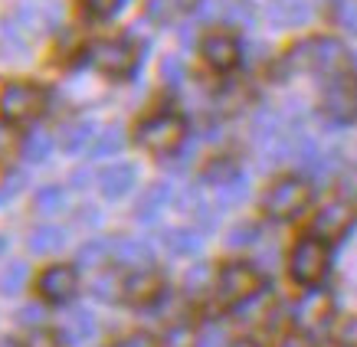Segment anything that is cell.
Returning a JSON list of instances; mask_svg holds the SVG:
<instances>
[{
    "label": "cell",
    "mask_w": 357,
    "mask_h": 347,
    "mask_svg": "<svg viewBox=\"0 0 357 347\" xmlns=\"http://www.w3.org/2000/svg\"><path fill=\"white\" fill-rule=\"evenodd\" d=\"M347 56L344 43L335 36H314V40H302L298 46L289 49L285 56V69H298V72H321V76H341L347 72Z\"/></svg>",
    "instance_id": "obj_1"
},
{
    "label": "cell",
    "mask_w": 357,
    "mask_h": 347,
    "mask_svg": "<svg viewBox=\"0 0 357 347\" xmlns=\"http://www.w3.org/2000/svg\"><path fill=\"white\" fill-rule=\"evenodd\" d=\"M328 265H331V256H328L325 239L305 236L295 242L292 259H289V272H292V279L298 285H305V288L321 285L328 275Z\"/></svg>",
    "instance_id": "obj_2"
},
{
    "label": "cell",
    "mask_w": 357,
    "mask_h": 347,
    "mask_svg": "<svg viewBox=\"0 0 357 347\" xmlns=\"http://www.w3.org/2000/svg\"><path fill=\"white\" fill-rule=\"evenodd\" d=\"M184 134H187V125L181 115L174 111H161V115H151L138 125V144L148 148L151 154H174L181 144H184Z\"/></svg>",
    "instance_id": "obj_3"
},
{
    "label": "cell",
    "mask_w": 357,
    "mask_h": 347,
    "mask_svg": "<svg viewBox=\"0 0 357 347\" xmlns=\"http://www.w3.org/2000/svg\"><path fill=\"white\" fill-rule=\"evenodd\" d=\"M308 203H312V184L305 177H282L262 196V210L272 219H295Z\"/></svg>",
    "instance_id": "obj_4"
},
{
    "label": "cell",
    "mask_w": 357,
    "mask_h": 347,
    "mask_svg": "<svg viewBox=\"0 0 357 347\" xmlns=\"http://www.w3.org/2000/svg\"><path fill=\"white\" fill-rule=\"evenodd\" d=\"M46 102H50V92L43 86H33V82H10L0 92V111L10 121L40 118L46 111Z\"/></svg>",
    "instance_id": "obj_5"
},
{
    "label": "cell",
    "mask_w": 357,
    "mask_h": 347,
    "mask_svg": "<svg viewBox=\"0 0 357 347\" xmlns=\"http://www.w3.org/2000/svg\"><path fill=\"white\" fill-rule=\"evenodd\" d=\"M262 292V275L249 262H229L223 265L217 279V295L223 304H246L249 298H256Z\"/></svg>",
    "instance_id": "obj_6"
},
{
    "label": "cell",
    "mask_w": 357,
    "mask_h": 347,
    "mask_svg": "<svg viewBox=\"0 0 357 347\" xmlns=\"http://www.w3.org/2000/svg\"><path fill=\"white\" fill-rule=\"evenodd\" d=\"M89 56H92V63H96L98 72L125 79L138 69V56L141 53L131 40H98V43L89 49Z\"/></svg>",
    "instance_id": "obj_7"
},
{
    "label": "cell",
    "mask_w": 357,
    "mask_h": 347,
    "mask_svg": "<svg viewBox=\"0 0 357 347\" xmlns=\"http://www.w3.org/2000/svg\"><path fill=\"white\" fill-rule=\"evenodd\" d=\"M321 109H325L328 118L341 121V125L357 118V76L354 72H341V76L328 79Z\"/></svg>",
    "instance_id": "obj_8"
},
{
    "label": "cell",
    "mask_w": 357,
    "mask_h": 347,
    "mask_svg": "<svg viewBox=\"0 0 357 347\" xmlns=\"http://www.w3.org/2000/svg\"><path fill=\"white\" fill-rule=\"evenodd\" d=\"M351 226H354V206L347 200H331V203H325L318 210L312 233L318 239H341Z\"/></svg>",
    "instance_id": "obj_9"
},
{
    "label": "cell",
    "mask_w": 357,
    "mask_h": 347,
    "mask_svg": "<svg viewBox=\"0 0 357 347\" xmlns=\"http://www.w3.org/2000/svg\"><path fill=\"white\" fill-rule=\"evenodd\" d=\"M79 292V275L73 265H53L40 275V295L53 304H66Z\"/></svg>",
    "instance_id": "obj_10"
},
{
    "label": "cell",
    "mask_w": 357,
    "mask_h": 347,
    "mask_svg": "<svg viewBox=\"0 0 357 347\" xmlns=\"http://www.w3.org/2000/svg\"><path fill=\"white\" fill-rule=\"evenodd\" d=\"M200 49H204L206 65H213L217 72H229V69L239 63V56H243L239 43L233 40V36H227V33H213V36H206Z\"/></svg>",
    "instance_id": "obj_11"
},
{
    "label": "cell",
    "mask_w": 357,
    "mask_h": 347,
    "mask_svg": "<svg viewBox=\"0 0 357 347\" xmlns=\"http://www.w3.org/2000/svg\"><path fill=\"white\" fill-rule=\"evenodd\" d=\"M125 298L131 304H154L164 298V279L154 269H141L125 279Z\"/></svg>",
    "instance_id": "obj_12"
},
{
    "label": "cell",
    "mask_w": 357,
    "mask_h": 347,
    "mask_svg": "<svg viewBox=\"0 0 357 347\" xmlns=\"http://www.w3.org/2000/svg\"><path fill=\"white\" fill-rule=\"evenodd\" d=\"M328 318H331V298L325 292H308L302 302L295 304V325L308 327V331L321 327Z\"/></svg>",
    "instance_id": "obj_13"
},
{
    "label": "cell",
    "mask_w": 357,
    "mask_h": 347,
    "mask_svg": "<svg viewBox=\"0 0 357 347\" xmlns=\"http://www.w3.org/2000/svg\"><path fill=\"white\" fill-rule=\"evenodd\" d=\"M135 184H138V171L131 164H112V167H105V171L98 174V190H102V196H109V200L125 196Z\"/></svg>",
    "instance_id": "obj_14"
},
{
    "label": "cell",
    "mask_w": 357,
    "mask_h": 347,
    "mask_svg": "<svg viewBox=\"0 0 357 347\" xmlns=\"http://www.w3.org/2000/svg\"><path fill=\"white\" fill-rule=\"evenodd\" d=\"M200 0H148L144 3V17L158 26H171V23L184 20L187 13H194Z\"/></svg>",
    "instance_id": "obj_15"
},
{
    "label": "cell",
    "mask_w": 357,
    "mask_h": 347,
    "mask_svg": "<svg viewBox=\"0 0 357 347\" xmlns=\"http://www.w3.org/2000/svg\"><path fill=\"white\" fill-rule=\"evenodd\" d=\"M171 196H174V187L167 184V180H158V184H151L148 190H144V194H141L135 217H138L141 223H154V219H158L164 210H167Z\"/></svg>",
    "instance_id": "obj_16"
},
{
    "label": "cell",
    "mask_w": 357,
    "mask_h": 347,
    "mask_svg": "<svg viewBox=\"0 0 357 347\" xmlns=\"http://www.w3.org/2000/svg\"><path fill=\"white\" fill-rule=\"evenodd\" d=\"M312 17V3L308 0H269V20L285 30V26H302Z\"/></svg>",
    "instance_id": "obj_17"
},
{
    "label": "cell",
    "mask_w": 357,
    "mask_h": 347,
    "mask_svg": "<svg viewBox=\"0 0 357 347\" xmlns=\"http://www.w3.org/2000/svg\"><path fill=\"white\" fill-rule=\"evenodd\" d=\"M164 246L167 252L174 256H194L200 246H204V236L197 229H187V226H174V229H164Z\"/></svg>",
    "instance_id": "obj_18"
},
{
    "label": "cell",
    "mask_w": 357,
    "mask_h": 347,
    "mask_svg": "<svg viewBox=\"0 0 357 347\" xmlns=\"http://www.w3.org/2000/svg\"><path fill=\"white\" fill-rule=\"evenodd\" d=\"M63 242H66V229L59 226H36L30 233V239H26V246H30L33 256H50V252L56 249H63Z\"/></svg>",
    "instance_id": "obj_19"
},
{
    "label": "cell",
    "mask_w": 357,
    "mask_h": 347,
    "mask_svg": "<svg viewBox=\"0 0 357 347\" xmlns=\"http://www.w3.org/2000/svg\"><path fill=\"white\" fill-rule=\"evenodd\" d=\"M92 334H96V318L89 315V311L76 308V311H69V315H66L63 337L69 341V344H82V341H89Z\"/></svg>",
    "instance_id": "obj_20"
},
{
    "label": "cell",
    "mask_w": 357,
    "mask_h": 347,
    "mask_svg": "<svg viewBox=\"0 0 357 347\" xmlns=\"http://www.w3.org/2000/svg\"><path fill=\"white\" fill-rule=\"evenodd\" d=\"M115 259L125 262V265H141V269H148V262H151V246L141 242V239H115Z\"/></svg>",
    "instance_id": "obj_21"
},
{
    "label": "cell",
    "mask_w": 357,
    "mask_h": 347,
    "mask_svg": "<svg viewBox=\"0 0 357 347\" xmlns=\"http://www.w3.org/2000/svg\"><path fill=\"white\" fill-rule=\"evenodd\" d=\"M109 259H115V239H89L79 249V262L82 265H102Z\"/></svg>",
    "instance_id": "obj_22"
},
{
    "label": "cell",
    "mask_w": 357,
    "mask_h": 347,
    "mask_svg": "<svg viewBox=\"0 0 357 347\" xmlns=\"http://www.w3.org/2000/svg\"><path fill=\"white\" fill-rule=\"evenodd\" d=\"M236 177H239V164L233 161V157H217V161L204 171V184H213L220 190V187L233 184Z\"/></svg>",
    "instance_id": "obj_23"
},
{
    "label": "cell",
    "mask_w": 357,
    "mask_h": 347,
    "mask_svg": "<svg viewBox=\"0 0 357 347\" xmlns=\"http://www.w3.org/2000/svg\"><path fill=\"white\" fill-rule=\"evenodd\" d=\"M92 295L98 302H115V298H125V279H119L115 272H102L96 282H92Z\"/></svg>",
    "instance_id": "obj_24"
},
{
    "label": "cell",
    "mask_w": 357,
    "mask_h": 347,
    "mask_svg": "<svg viewBox=\"0 0 357 347\" xmlns=\"http://www.w3.org/2000/svg\"><path fill=\"white\" fill-rule=\"evenodd\" d=\"M56 138L50 134V131H30V138H26V161L30 164H43L46 157H50V151H53Z\"/></svg>",
    "instance_id": "obj_25"
},
{
    "label": "cell",
    "mask_w": 357,
    "mask_h": 347,
    "mask_svg": "<svg viewBox=\"0 0 357 347\" xmlns=\"http://www.w3.org/2000/svg\"><path fill=\"white\" fill-rule=\"evenodd\" d=\"M206 288H213V269L206 262H194V269H187V275H184V292L204 295Z\"/></svg>",
    "instance_id": "obj_26"
},
{
    "label": "cell",
    "mask_w": 357,
    "mask_h": 347,
    "mask_svg": "<svg viewBox=\"0 0 357 347\" xmlns=\"http://www.w3.org/2000/svg\"><path fill=\"white\" fill-rule=\"evenodd\" d=\"M92 134H96V121H79V125H73V128L63 134V148L69 154H79L82 148H89Z\"/></svg>",
    "instance_id": "obj_27"
},
{
    "label": "cell",
    "mask_w": 357,
    "mask_h": 347,
    "mask_svg": "<svg viewBox=\"0 0 357 347\" xmlns=\"http://www.w3.org/2000/svg\"><path fill=\"white\" fill-rule=\"evenodd\" d=\"M121 148H125V131H121L119 125H112V128L102 131V138L96 141L92 157H112V154H119Z\"/></svg>",
    "instance_id": "obj_28"
},
{
    "label": "cell",
    "mask_w": 357,
    "mask_h": 347,
    "mask_svg": "<svg viewBox=\"0 0 357 347\" xmlns=\"http://www.w3.org/2000/svg\"><path fill=\"white\" fill-rule=\"evenodd\" d=\"M26 262H10L7 269L0 272V292L3 295H17L23 292V285H26Z\"/></svg>",
    "instance_id": "obj_29"
},
{
    "label": "cell",
    "mask_w": 357,
    "mask_h": 347,
    "mask_svg": "<svg viewBox=\"0 0 357 347\" xmlns=\"http://www.w3.org/2000/svg\"><path fill=\"white\" fill-rule=\"evenodd\" d=\"M246 194H249V184H246V177L239 174L233 184H227V187H220V190H217V206H220V210H227V206L239 203V200H246Z\"/></svg>",
    "instance_id": "obj_30"
},
{
    "label": "cell",
    "mask_w": 357,
    "mask_h": 347,
    "mask_svg": "<svg viewBox=\"0 0 357 347\" xmlns=\"http://www.w3.org/2000/svg\"><path fill=\"white\" fill-rule=\"evenodd\" d=\"M66 206V190L63 187H43L40 194H36V210L40 213H59Z\"/></svg>",
    "instance_id": "obj_31"
},
{
    "label": "cell",
    "mask_w": 357,
    "mask_h": 347,
    "mask_svg": "<svg viewBox=\"0 0 357 347\" xmlns=\"http://www.w3.org/2000/svg\"><path fill=\"white\" fill-rule=\"evenodd\" d=\"M229 23H236V26H252L256 23V7H252V0H233L227 10H223Z\"/></svg>",
    "instance_id": "obj_32"
},
{
    "label": "cell",
    "mask_w": 357,
    "mask_h": 347,
    "mask_svg": "<svg viewBox=\"0 0 357 347\" xmlns=\"http://www.w3.org/2000/svg\"><path fill=\"white\" fill-rule=\"evenodd\" d=\"M164 347H200V334L187 325H174L164 334Z\"/></svg>",
    "instance_id": "obj_33"
},
{
    "label": "cell",
    "mask_w": 357,
    "mask_h": 347,
    "mask_svg": "<svg viewBox=\"0 0 357 347\" xmlns=\"http://www.w3.org/2000/svg\"><path fill=\"white\" fill-rule=\"evenodd\" d=\"M256 239H259V226L256 223H239V226L229 229L227 246L229 249H243V246H252Z\"/></svg>",
    "instance_id": "obj_34"
},
{
    "label": "cell",
    "mask_w": 357,
    "mask_h": 347,
    "mask_svg": "<svg viewBox=\"0 0 357 347\" xmlns=\"http://www.w3.org/2000/svg\"><path fill=\"white\" fill-rule=\"evenodd\" d=\"M161 79L167 86H181V82H184V63H181V56H167V59H164Z\"/></svg>",
    "instance_id": "obj_35"
},
{
    "label": "cell",
    "mask_w": 357,
    "mask_h": 347,
    "mask_svg": "<svg viewBox=\"0 0 357 347\" xmlns=\"http://www.w3.org/2000/svg\"><path fill=\"white\" fill-rule=\"evenodd\" d=\"M337 23H341L351 36H357V3L354 0H337Z\"/></svg>",
    "instance_id": "obj_36"
},
{
    "label": "cell",
    "mask_w": 357,
    "mask_h": 347,
    "mask_svg": "<svg viewBox=\"0 0 357 347\" xmlns=\"http://www.w3.org/2000/svg\"><path fill=\"white\" fill-rule=\"evenodd\" d=\"M17 148H20L17 131H13L10 125H3V121H0V161H10L13 154H17Z\"/></svg>",
    "instance_id": "obj_37"
},
{
    "label": "cell",
    "mask_w": 357,
    "mask_h": 347,
    "mask_svg": "<svg viewBox=\"0 0 357 347\" xmlns=\"http://www.w3.org/2000/svg\"><path fill=\"white\" fill-rule=\"evenodd\" d=\"M23 184H26V174L23 171H13L3 184H0V203H7V200H13V196L23 190Z\"/></svg>",
    "instance_id": "obj_38"
},
{
    "label": "cell",
    "mask_w": 357,
    "mask_h": 347,
    "mask_svg": "<svg viewBox=\"0 0 357 347\" xmlns=\"http://www.w3.org/2000/svg\"><path fill=\"white\" fill-rule=\"evenodd\" d=\"M26 347H63V341L56 337V331H46V327H36L26 337Z\"/></svg>",
    "instance_id": "obj_39"
},
{
    "label": "cell",
    "mask_w": 357,
    "mask_h": 347,
    "mask_svg": "<svg viewBox=\"0 0 357 347\" xmlns=\"http://www.w3.org/2000/svg\"><path fill=\"white\" fill-rule=\"evenodd\" d=\"M82 7H86V13H92V17H112V13L121 7V0H82Z\"/></svg>",
    "instance_id": "obj_40"
},
{
    "label": "cell",
    "mask_w": 357,
    "mask_h": 347,
    "mask_svg": "<svg viewBox=\"0 0 357 347\" xmlns=\"http://www.w3.org/2000/svg\"><path fill=\"white\" fill-rule=\"evenodd\" d=\"M115 347H158V341L151 334H128V337H121Z\"/></svg>",
    "instance_id": "obj_41"
},
{
    "label": "cell",
    "mask_w": 357,
    "mask_h": 347,
    "mask_svg": "<svg viewBox=\"0 0 357 347\" xmlns=\"http://www.w3.org/2000/svg\"><path fill=\"white\" fill-rule=\"evenodd\" d=\"M40 318H43V308H40V304H26V308H20L17 321H20V325H30V321H40Z\"/></svg>",
    "instance_id": "obj_42"
},
{
    "label": "cell",
    "mask_w": 357,
    "mask_h": 347,
    "mask_svg": "<svg viewBox=\"0 0 357 347\" xmlns=\"http://www.w3.org/2000/svg\"><path fill=\"white\" fill-rule=\"evenodd\" d=\"M220 344H223V331L220 327H206L200 334V347H220Z\"/></svg>",
    "instance_id": "obj_43"
},
{
    "label": "cell",
    "mask_w": 357,
    "mask_h": 347,
    "mask_svg": "<svg viewBox=\"0 0 357 347\" xmlns=\"http://www.w3.org/2000/svg\"><path fill=\"white\" fill-rule=\"evenodd\" d=\"M279 347H314V341L308 334H289Z\"/></svg>",
    "instance_id": "obj_44"
},
{
    "label": "cell",
    "mask_w": 357,
    "mask_h": 347,
    "mask_svg": "<svg viewBox=\"0 0 357 347\" xmlns=\"http://www.w3.org/2000/svg\"><path fill=\"white\" fill-rule=\"evenodd\" d=\"M89 177H92V174H89L86 167H79V171H73V177H69V180H73V187H79V190H82V187H89Z\"/></svg>",
    "instance_id": "obj_45"
},
{
    "label": "cell",
    "mask_w": 357,
    "mask_h": 347,
    "mask_svg": "<svg viewBox=\"0 0 357 347\" xmlns=\"http://www.w3.org/2000/svg\"><path fill=\"white\" fill-rule=\"evenodd\" d=\"M341 341H344L347 347H357V321H351V325L344 327V334H341Z\"/></svg>",
    "instance_id": "obj_46"
},
{
    "label": "cell",
    "mask_w": 357,
    "mask_h": 347,
    "mask_svg": "<svg viewBox=\"0 0 357 347\" xmlns=\"http://www.w3.org/2000/svg\"><path fill=\"white\" fill-rule=\"evenodd\" d=\"M229 347H256V341H249V337H239V341H233Z\"/></svg>",
    "instance_id": "obj_47"
},
{
    "label": "cell",
    "mask_w": 357,
    "mask_h": 347,
    "mask_svg": "<svg viewBox=\"0 0 357 347\" xmlns=\"http://www.w3.org/2000/svg\"><path fill=\"white\" fill-rule=\"evenodd\" d=\"M7 249V236H0V252Z\"/></svg>",
    "instance_id": "obj_48"
},
{
    "label": "cell",
    "mask_w": 357,
    "mask_h": 347,
    "mask_svg": "<svg viewBox=\"0 0 357 347\" xmlns=\"http://www.w3.org/2000/svg\"><path fill=\"white\" fill-rule=\"evenodd\" d=\"M0 347H13V344H10V341H0Z\"/></svg>",
    "instance_id": "obj_49"
}]
</instances>
